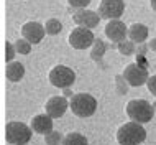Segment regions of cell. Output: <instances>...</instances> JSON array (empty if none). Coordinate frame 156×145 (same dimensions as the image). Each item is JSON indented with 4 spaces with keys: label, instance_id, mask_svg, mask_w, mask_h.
Masks as SVG:
<instances>
[{
    "label": "cell",
    "instance_id": "83f0119b",
    "mask_svg": "<svg viewBox=\"0 0 156 145\" xmlns=\"http://www.w3.org/2000/svg\"><path fill=\"white\" fill-rule=\"evenodd\" d=\"M64 96L66 97H73V92H71L69 87H64Z\"/></svg>",
    "mask_w": 156,
    "mask_h": 145
},
{
    "label": "cell",
    "instance_id": "9a60e30c",
    "mask_svg": "<svg viewBox=\"0 0 156 145\" xmlns=\"http://www.w3.org/2000/svg\"><path fill=\"white\" fill-rule=\"evenodd\" d=\"M25 76V66L18 61H10L7 66V79L12 83H18Z\"/></svg>",
    "mask_w": 156,
    "mask_h": 145
},
{
    "label": "cell",
    "instance_id": "ffe728a7",
    "mask_svg": "<svg viewBox=\"0 0 156 145\" xmlns=\"http://www.w3.org/2000/svg\"><path fill=\"white\" fill-rule=\"evenodd\" d=\"M13 45H15L16 53H20V54H30V51H31V43H30L28 40H25V38H20V40H16Z\"/></svg>",
    "mask_w": 156,
    "mask_h": 145
},
{
    "label": "cell",
    "instance_id": "8992f818",
    "mask_svg": "<svg viewBox=\"0 0 156 145\" xmlns=\"http://www.w3.org/2000/svg\"><path fill=\"white\" fill-rule=\"evenodd\" d=\"M69 45L73 46L74 50H87L89 46L94 45L95 36L92 33V30L84 28V27H77L74 28L73 32L69 33Z\"/></svg>",
    "mask_w": 156,
    "mask_h": 145
},
{
    "label": "cell",
    "instance_id": "4316f807",
    "mask_svg": "<svg viewBox=\"0 0 156 145\" xmlns=\"http://www.w3.org/2000/svg\"><path fill=\"white\" fill-rule=\"evenodd\" d=\"M148 46H150V50H153L154 53H156V38H153V40H150Z\"/></svg>",
    "mask_w": 156,
    "mask_h": 145
},
{
    "label": "cell",
    "instance_id": "ba28073f",
    "mask_svg": "<svg viewBox=\"0 0 156 145\" xmlns=\"http://www.w3.org/2000/svg\"><path fill=\"white\" fill-rule=\"evenodd\" d=\"M125 12L123 0H100L99 3V15L100 18L107 20H119Z\"/></svg>",
    "mask_w": 156,
    "mask_h": 145
},
{
    "label": "cell",
    "instance_id": "ac0fdd59",
    "mask_svg": "<svg viewBox=\"0 0 156 145\" xmlns=\"http://www.w3.org/2000/svg\"><path fill=\"white\" fill-rule=\"evenodd\" d=\"M44 30H46L48 35H58V33H61V30H62V23L58 18H49L44 25Z\"/></svg>",
    "mask_w": 156,
    "mask_h": 145
},
{
    "label": "cell",
    "instance_id": "5bb4252c",
    "mask_svg": "<svg viewBox=\"0 0 156 145\" xmlns=\"http://www.w3.org/2000/svg\"><path fill=\"white\" fill-rule=\"evenodd\" d=\"M148 38V27L143 23H133L128 28V40H132L135 45L145 43Z\"/></svg>",
    "mask_w": 156,
    "mask_h": 145
},
{
    "label": "cell",
    "instance_id": "603a6c76",
    "mask_svg": "<svg viewBox=\"0 0 156 145\" xmlns=\"http://www.w3.org/2000/svg\"><path fill=\"white\" fill-rule=\"evenodd\" d=\"M117 86H119V92H120V94H125V92H126V84H128V83H126V79L123 78V74H122V76H117Z\"/></svg>",
    "mask_w": 156,
    "mask_h": 145
},
{
    "label": "cell",
    "instance_id": "4fadbf2b",
    "mask_svg": "<svg viewBox=\"0 0 156 145\" xmlns=\"http://www.w3.org/2000/svg\"><path fill=\"white\" fill-rule=\"evenodd\" d=\"M30 127L36 134L46 135L48 132L53 130V117L48 116V114H38V116H35L31 119Z\"/></svg>",
    "mask_w": 156,
    "mask_h": 145
},
{
    "label": "cell",
    "instance_id": "44dd1931",
    "mask_svg": "<svg viewBox=\"0 0 156 145\" xmlns=\"http://www.w3.org/2000/svg\"><path fill=\"white\" fill-rule=\"evenodd\" d=\"M44 143L46 145H61L62 143L61 134H59V132H56V130L48 132V134L44 135Z\"/></svg>",
    "mask_w": 156,
    "mask_h": 145
},
{
    "label": "cell",
    "instance_id": "d6986e66",
    "mask_svg": "<svg viewBox=\"0 0 156 145\" xmlns=\"http://www.w3.org/2000/svg\"><path fill=\"white\" fill-rule=\"evenodd\" d=\"M119 51L123 56H130V54H133L136 51V48H135V43L132 40H123L119 43Z\"/></svg>",
    "mask_w": 156,
    "mask_h": 145
},
{
    "label": "cell",
    "instance_id": "e0dca14e",
    "mask_svg": "<svg viewBox=\"0 0 156 145\" xmlns=\"http://www.w3.org/2000/svg\"><path fill=\"white\" fill-rule=\"evenodd\" d=\"M104 53H105V43H104L102 40H97V38H95L94 45H92V53H90L92 59L100 61V59H102V56H104Z\"/></svg>",
    "mask_w": 156,
    "mask_h": 145
},
{
    "label": "cell",
    "instance_id": "6da1fadb",
    "mask_svg": "<svg viewBox=\"0 0 156 145\" xmlns=\"http://www.w3.org/2000/svg\"><path fill=\"white\" fill-rule=\"evenodd\" d=\"M146 139V130L143 127V124L130 121L123 124V125L117 132V142L120 145H140L145 142Z\"/></svg>",
    "mask_w": 156,
    "mask_h": 145
},
{
    "label": "cell",
    "instance_id": "7402d4cb",
    "mask_svg": "<svg viewBox=\"0 0 156 145\" xmlns=\"http://www.w3.org/2000/svg\"><path fill=\"white\" fill-rule=\"evenodd\" d=\"M15 54H16L15 45H13V43H10V41H7V43H5V59H7L8 63L13 61Z\"/></svg>",
    "mask_w": 156,
    "mask_h": 145
},
{
    "label": "cell",
    "instance_id": "484cf974",
    "mask_svg": "<svg viewBox=\"0 0 156 145\" xmlns=\"http://www.w3.org/2000/svg\"><path fill=\"white\" fill-rule=\"evenodd\" d=\"M148 48H150V46H146L145 43H140V45H138V48H136V53L145 56V54H146V50H148Z\"/></svg>",
    "mask_w": 156,
    "mask_h": 145
},
{
    "label": "cell",
    "instance_id": "52a82bcc",
    "mask_svg": "<svg viewBox=\"0 0 156 145\" xmlns=\"http://www.w3.org/2000/svg\"><path fill=\"white\" fill-rule=\"evenodd\" d=\"M123 78L126 79V83L133 87H138V86H143L146 84L150 74L146 71V68L140 66L138 63H132V65H126V68L123 69Z\"/></svg>",
    "mask_w": 156,
    "mask_h": 145
},
{
    "label": "cell",
    "instance_id": "9c48e42d",
    "mask_svg": "<svg viewBox=\"0 0 156 145\" xmlns=\"http://www.w3.org/2000/svg\"><path fill=\"white\" fill-rule=\"evenodd\" d=\"M73 20L77 27H84V28H95L100 22V15L99 12L89 10V8H77L73 15Z\"/></svg>",
    "mask_w": 156,
    "mask_h": 145
},
{
    "label": "cell",
    "instance_id": "d4e9b609",
    "mask_svg": "<svg viewBox=\"0 0 156 145\" xmlns=\"http://www.w3.org/2000/svg\"><path fill=\"white\" fill-rule=\"evenodd\" d=\"M146 86H148V91H150L151 94H153V96L156 97V74L150 76L148 81H146Z\"/></svg>",
    "mask_w": 156,
    "mask_h": 145
},
{
    "label": "cell",
    "instance_id": "f1b7e54d",
    "mask_svg": "<svg viewBox=\"0 0 156 145\" xmlns=\"http://www.w3.org/2000/svg\"><path fill=\"white\" fill-rule=\"evenodd\" d=\"M150 3H151V8L156 12V0H150Z\"/></svg>",
    "mask_w": 156,
    "mask_h": 145
},
{
    "label": "cell",
    "instance_id": "277c9868",
    "mask_svg": "<svg viewBox=\"0 0 156 145\" xmlns=\"http://www.w3.org/2000/svg\"><path fill=\"white\" fill-rule=\"evenodd\" d=\"M33 129L23 122H8L5 127V137L10 145H25L31 140Z\"/></svg>",
    "mask_w": 156,
    "mask_h": 145
},
{
    "label": "cell",
    "instance_id": "2e32d148",
    "mask_svg": "<svg viewBox=\"0 0 156 145\" xmlns=\"http://www.w3.org/2000/svg\"><path fill=\"white\" fill-rule=\"evenodd\" d=\"M61 145H89L87 142V137L79 132H69L64 139H62V143Z\"/></svg>",
    "mask_w": 156,
    "mask_h": 145
},
{
    "label": "cell",
    "instance_id": "3957f363",
    "mask_svg": "<svg viewBox=\"0 0 156 145\" xmlns=\"http://www.w3.org/2000/svg\"><path fill=\"white\" fill-rule=\"evenodd\" d=\"M126 116L132 121L140 122V124H146L150 122L154 116V106H151L148 101L145 99H133L126 104Z\"/></svg>",
    "mask_w": 156,
    "mask_h": 145
},
{
    "label": "cell",
    "instance_id": "5b68a950",
    "mask_svg": "<svg viewBox=\"0 0 156 145\" xmlns=\"http://www.w3.org/2000/svg\"><path fill=\"white\" fill-rule=\"evenodd\" d=\"M49 83L53 84L54 87H71L76 81V72L67 66H62V65H58L54 66L51 71H49Z\"/></svg>",
    "mask_w": 156,
    "mask_h": 145
},
{
    "label": "cell",
    "instance_id": "7a4b0ae2",
    "mask_svg": "<svg viewBox=\"0 0 156 145\" xmlns=\"http://www.w3.org/2000/svg\"><path fill=\"white\" fill-rule=\"evenodd\" d=\"M69 107L73 110L74 116L87 119L90 116H94V112L97 110V99L94 96L87 94V92H81V94H74L71 97Z\"/></svg>",
    "mask_w": 156,
    "mask_h": 145
},
{
    "label": "cell",
    "instance_id": "8fae6325",
    "mask_svg": "<svg viewBox=\"0 0 156 145\" xmlns=\"http://www.w3.org/2000/svg\"><path fill=\"white\" fill-rule=\"evenodd\" d=\"M126 35H128L126 25L120 20H108V23L105 25V36L112 40L113 43H120V41L126 40Z\"/></svg>",
    "mask_w": 156,
    "mask_h": 145
},
{
    "label": "cell",
    "instance_id": "cb8c5ba5",
    "mask_svg": "<svg viewBox=\"0 0 156 145\" xmlns=\"http://www.w3.org/2000/svg\"><path fill=\"white\" fill-rule=\"evenodd\" d=\"M67 3L74 8H86L90 3V0H67Z\"/></svg>",
    "mask_w": 156,
    "mask_h": 145
},
{
    "label": "cell",
    "instance_id": "30bf717a",
    "mask_svg": "<svg viewBox=\"0 0 156 145\" xmlns=\"http://www.w3.org/2000/svg\"><path fill=\"white\" fill-rule=\"evenodd\" d=\"M44 33H46L44 27L38 22H27L22 27V36L30 41L31 45L41 43V40L44 38Z\"/></svg>",
    "mask_w": 156,
    "mask_h": 145
},
{
    "label": "cell",
    "instance_id": "7c38bea8",
    "mask_svg": "<svg viewBox=\"0 0 156 145\" xmlns=\"http://www.w3.org/2000/svg\"><path fill=\"white\" fill-rule=\"evenodd\" d=\"M67 107H69V102L66 101V97H61V96H54L51 99H48L46 102L44 109H46V114L51 116L53 119H59L66 114Z\"/></svg>",
    "mask_w": 156,
    "mask_h": 145
}]
</instances>
